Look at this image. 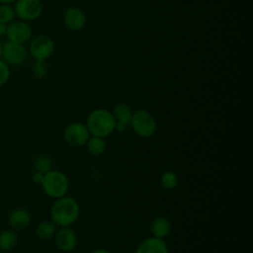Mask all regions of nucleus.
Segmentation results:
<instances>
[{"label": "nucleus", "mask_w": 253, "mask_h": 253, "mask_svg": "<svg viewBox=\"0 0 253 253\" xmlns=\"http://www.w3.org/2000/svg\"><path fill=\"white\" fill-rule=\"evenodd\" d=\"M16 16L25 22L37 20L42 12L41 0H16L14 3Z\"/></svg>", "instance_id": "6e6552de"}, {"label": "nucleus", "mask_w": 253, "mask_h": 253, "mask_svg": "<svg viewBox=\"0 0 253 253\" xmlns=\"http://www.w3.org/2000/svg\"><path fill=\"white\" fill-rule=\"evenodd\" d=\"M11 76V70L10 66L2 59L0 58V86L5 85Z\"/></svg>", "instance_id": "5701e85b"}, {"label": "nucleus", "mask_w": 253, "mask_h": 253, "mask_svg": "<svg viewBox=\"0 0 253 253\" xmlns=\"http://www.w3.org/2000/svg\"><path fill=\"white\" fill-rule=\"evenodd\" d=\"M90 132L85 124L74 122L69 124L63 130V138L71 146L79 147L86 144L90 137Z\"/></svg>", "instance_id": "0eeeda50"}, {"label": "nucleus", "mask_w": 253, "mask_h": 253, "mask_svg": "<svg viewBox=\"0 0 253 253\" xmlns=\"http://www.w3.org/2000/svg\"><path fill=\"white\" fill-rule=\"evenodd\" d=\"M112 114L117 123H122L127 126L129 125V122L131 120L132 111L126 104L120 103L114 107Z\"/></svg>", "instance_id": "dca6fc26"}, {"label": "nucleus", "mask_w": 253, "mask_h": 253, "mask_svg": "<svg viewBox=\"0 0 253 253\" xmlns=\"http://www.w3.org/2000/svg\"><path fill=\"white\" fill-rule=\"evenodd\" d=\"M32 72L33 75L38 78L42 79L45 77L47 74V65L44 60H35V63L32 66Z\"/></svg>", "instance_id": "4be33fe9"}, {"label": "nucleus", "mask_w": 253, "mask_h": 253, "mask_svg": "<svg viewBox=\"0 0 253 253\" xmlns=\"http://www.w3.org/2000/svg\"><path fill=\"white\" fill-rule=\"evenodd\" d=\"M16 17L14 7L9 4H0V22L8 25Z\"/></svg>", "instance_id": "412c9836"}, {"label": "nucleus", "mask_w": 253, "mask_h": 253, "mask_svg": "<svg viewBox=\"0 0 253 253\" xmlns=\"http://www.w3.org/2000/svg\"><path fill=\"white\" fill-rule=\"evenodd\" d=\"M54 50L52 39L46 35H39L30 42L28 52L35 60H46Z\"/></svg>", "instance_id": "423d86ee"}, {"label": "nucleus", "mask_w": 253, "mask_h": 253, "mask_svg": "<svg viewBox=\"0 0 253 253\" xmlns=\"http://www.w3.org/2000/svg\"><path fill=\"white\" fill-rule=\"evenodd\" d=\"M126 128V125L125 124H122V123H117L116 122V125H115V130L119 131V132H124Z\"/></svg>", "instance_id": "393cba45"}, {"label": "nucleus", "mask_w": 253, "mask_h": 253, "mask_svg": "<svg viewBox=\"0 0 253 253\" xmlns=\"http://www.w3.org/2000/svg\"><path fill=\"white\" fill-rule=\"evenodd\" d=\"M160 184L165 190H173L178 184V177L174 171H165L160 178Z\"/></svg>", "instance_id": "aec40b11"}, {"label": "nucleus", "mask_w": 253, "mask_h": 253, "mask_svg": "<svg viewBox=\"0 0 253 253\" xmlns=\"http://www.w3.org/2000/svg\"><path fill=\"white\" fill-rule=\"evenodd\" d=\"M0 253H5V252H4V251H2V250L0 249Z\"/></svg>", "instance_id": "c756f323"}, {"label": "nucleus", "mask_w": 253, "mask_h": 253, "mask_svg": "<svg viewBox=\"0 0 253 253\" xmlns=\"http://www.w3.org/2000/svg\"><path fill=\"white\" fill-rule=\"evenodd\" d=\"M56 225L51 220H42L36 227V234L39 238L46 240L54 236Z\"/></svg>", "instance_id": "a211bd4d"}, {"label": "nucleus", "mask_w": 253, "mask_h": 253, "mask_svg": "<svg viewBox=\"0 0 253 253\" xmlns=\"http://www.w3.org/2000/svg\"><path fill=\"white\" fill-rule=\"evenodd\" d=\"M28 54V48L25 44L6 41L3 42L0 58H2L9 66H19L26 61Z\"/></svg>", "instance_id": "39448f33"}, {"label": "nucleus", "mask_w": 253, "mask_h": 253, "mask_svg": "<svg viewBox=\"0 0 253 253\" xmlns=\"http://www.w3.org/2000/svg\"><path fill=\"white\" fill-rule=\"evenodd\" d=\"M15 2H16V0H0V4H9V5H11Z\"/></svg>", "instance_id": "cd10ccee"}, {"label": "nucleus", "mask_w": 253, "mask_h": 253, "mask_svg": "<svg viewBox=\"0 0 253 253\" xmlns=\"http://www.w3.org/2000/svg\"><path fill=\"white\" fill-rule=\"evenodd\" d=\"M91 253H111V252L105 248H97V249L93 250Z\"/></svg>", "instance_id": "bb28decb"}, {"label": "nucleus", "mask_w": 253, "mask_h": 253, "mask_svg": "<svg viewBox=\"0 0 253 253\" xmlns=\"http://www.w3.org/2000/svg\"><path fill=\"white\" fill-rule=\"evenodd\" d=\"M150 231L152 236L164 239L171 231V223L165 216H156L150 223Z\"/></svg>", "instance_id": "4468645a"}, {"label": "nucleus", "mask_w": 253, "mask_h": 253, "mask_svg": "<svg viewBox=\"0 0 253 253\" xmlns=\"http://www.w3.org/2000/svg\"><path fill=\"white\" fill-rule=\"evenodd\" d=\"M2 45H3V42H2V41H1V39H0V57H1V51H2Z\"/></svg>", "instance_id": "c85d7f7f"}, {"label": "nucleus", "mask_w": 253, "mask_h": 253, "mask_svg": "<svg viewBox=\"0 0 253 253\" xmlns=\"http://www.w3.org/2000/svg\"><path fill=\"white\" fill-rule=\"evenodd\" d=\"M18 244V235L13 229H6L0 232V249L4 252L13 250Z\"/></svg>", "instance_id": "2eb2a0df"}, {"label": "nucleus", "mask_w": 253, "mask_h": 253, "mask_svg": "<svg viewBox=\"0 0 253 253\" xmlns=\"http://www.w3.org/2000/svg\"><path fill=\"white\" fill-rule=\"evenodd\" d=\"M63 20L65 26L71 31H79L86 24V16L84 12L77 7L68 8L64 13Z\"/></svg>", "instance_id": "f8f14e48"}, {"label": "nucleus", "mask_w": 253, "mask_h": 253, "mask_svg": "<svg viewBox=\"0 0 253 253\" xmlns=\"http://www.w3.org/2000/svg\"><path fill=\"white\" fill-rule=\"evenodd\" d=\"M86 147L88 152L93 156H100L106 150V141L103 137L90 135L86 142Z\"/></svg>", "instance_id": "f3484780"}, {"label": "nucleus", "mask_w": 253, "mask_h": 253, "mask_svg": "<svg viewBox=\"0 0 253 253\" xmlns=\"http://www.w3.org/2000/svg\"><path fill=\"white\" fill-rule=\"evenodd\" d=\"M34 168L36 171L45 174L52 169V160L45 154H40L34 160Z\"/></svg>", "instance_id": "6ab92c4d"}, {"label": "nucleus", "mask_w": 253, "mask_h": 253, "mask_svg": "<svg viewBox=\"0 0 253 253\" xmlns=\"http://www.w3.org/2000/svg\"><path fill=\"white\" fill-rule=\"evenodd\" d=\"M6 29H7V25L0 22V38L6 35Z\"/></svg>", "instance_id": "a878e982"}, {"label": "nucleus", "mask_w": 253, "mask_h": 253, "mask_svg": "<svg viewBox=\"0 0 253 253\" xmlns=\"http://www.w3.org/2000/svg\"><path fill=\"white\" fill-rule=\"evenodd\" d=\"M53 237L54 243L60 251L70 252L77 245V234L72 228H70V226L60 227L56 230Z\"/></svg>", "instance_id": "9d476101"}, {"label": "nucleus", "mask_w": 253, "mask_h": 253, "mask_svg": "<svg viewBox=\"0 0 253 253\" xmlns=\"http://www.w3.org/2000/svg\"><path fill=\"white\" fill-rule=\"evenodd\" d=\"M41 186L47 197L56 200L67 195L69 180L63 172L51 169L43 175Z\"/></svg>", "instance_id": "7ed1b4c3"}, {"label": "nucleus", "mask_w": 253, "mask_h": 253, "mask_svg": "<svg viewBox=\"0 0 253 253\" xmlns=\"http://www.w3.org/2000/svg\"><path fill=\"white\" fill-rule=\"evenodd\" d=\"M85 125L91 135L105 138L115 131L116 121L109 110L96 109L88 115Z\"/></svg>", "instance_id": "f03ea898"}, {"label": "nucleus", "mask_w": 253, "mask_h": 253, "mask_svg": "<svg viewBox=\"0 0 253 253\" xmlns=\"http://www.w3.org/2000/svg\"><path fill=\"white\" fill-rule=\"evenodd\" d=\"M31 214L24 208L13 210L8 216V223L13 230H23L31 223Z\"/></svg>", "instance_id": "ddd939ff"}, {"label": "nucleus", "mask_w": 253, "mask_h": 253, "mask_svg": "<svg viewBox=\"0 0 253 253\" xmlns=\"http://www.w3.org/2000/svg\"><path fill=\"white\" fill-rule=\"evenodd\" d=\"M32 34L33 31L28 22L19 20L12 21L7 25L5 36L7 38V41L25 44L31 40Z\"/></svg>", "instance_id": "1a4fd4ad"}, {"label": "nucleus", "mask_w": 253, "mask_h": 253, "mask_svg": "<svg viewBox=\"0 0 253 253\" xmlns=\"http://www.w3.org/2000/svg\"><path fill=\"white\" fill-rule=\"evenodd\" d=\"M135 253H169V249L164 239L151 236L138 244Z\"/></svg>", "instance_id": "9b49d317"}, {"label": "nucleus", "mask_w": 253, "mask_h": 253, "mask_svg": "<svg viewBox=\"0 0 253 253\" xmlns=\"http://www.w3.org/2000/svg\"><path fill=\"white\" fill-rule=\"evenodd\" d=\"M129 125L132 131L141 138H149L157 130L156 120L148 111L143 109L132 113Z\"/></svg>", "instance_id": "20e7f679"}, {"label": "nucleus", "mask_w": 253, "mask_h": 253, "mask_svg": "<svg viewBox=\"0 0 253 253\" xmlns=\"http://www.w3.org/2000/svg\"><path fill=\"white\" fill-rule=\"evenodd\" d=\"M80 208L74 198L67 195L56 199L50 208V220L59 227L72 225L79 217Z\"/></svg>", "instance_id": "f257e3e1"}, {"label": "nucleus", "mask_w": 253, "mask_h": 253, "mask_svg": "<svg viewBox=\"0 0 253 253\" xmlns=\"http://www.w3.org/2000/svg\"><path fill=\"white\" fill-rule=\"evenodd\" d=\"M43 175H44L43 173L35 170V172L32 175V181L37 185H41L42 182V179H43Z\"/></svg>", "instance_id": "b1692460"}]
</instances>
